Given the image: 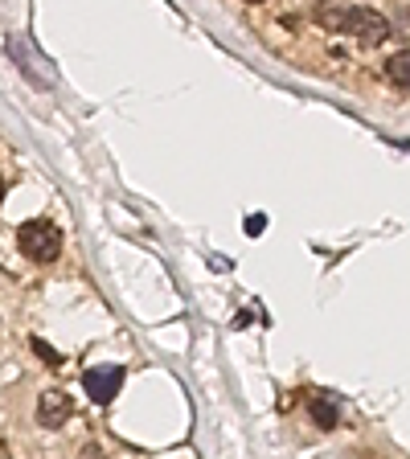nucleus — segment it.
Here are the masks:
<instances>
[{
  "mask_svg": "<svg viewBox=\"0 0 410 459\" xmlns=\"http://www.w3.org/2000/svg\"><path fill=\"white\" fill-rule=\"evenodd\" d=\"M17 247H21V255L33 258V263H54V258L62 255V230L46 218L25 221V226L17 230Z\"/></svg>",
  "mask_w": 410,
  "mask_h": 459,
  "instance_id": "f257e3e1",
  "label": "nucleus"
},
{
  "mask_svg": "<svg viewBox=\"0 0 410 459\" xmlns=\"http://www.w3.org/2000/svg\"><path fill=\"white\" fill-rule=\"evenodd\" d=\"M66 419H70V398H66V394H62V390H46V394H41V398H38V422H41V427L57 430Z\"/></svg>",
  "mask_w": 410,
  "mask_h": 459,
  "instance_id": "20e7f679",
  "label": "nucleus"
},
{
  "mask_svg": "<svg viewBox=\"0 0 410 459\" xmlns=\"http://www.w3.org/2000/svg\"><path fill=\"white\" fill-rule=\"evenodd\" d=\"M333 25L341 29V33H349V38H357L362 46H382L386 33H390V21L373 9H345Z\"/></svg>",
  "mask_w": 410,
  "mask_h": 459,
  "instance_id": "f03ea898",
  "label": "nucleus"
},
{
  "mask_svg": "<svg viewBox=\"0 0 410 459\" xmlns=\"http://www.w3.org/2000/svg\"><path fill=\"white\" fill-rule=\"evenodd\" d=\"M0 455H9V443H4V439H0Z\"/></svg>",
  "mask_w": 410,
  "mask_h": 459,
  "instance_id": "423d86ee",
  "label": "nucleus"
},
{
  "mask_svg": "<svg viewBox=\"0 0 410 459\" xmlns=\"http://www.w3.org/2000/svg\"><path fill=\"white\" fill-rule=\"evenodd\" d=\"M386 78H390V86H398V91H410V49H402V54H394L390 62H386Z\"/></svg>",
  "mask_w": 410,
  "mask_h": 459,
  "instance_id": "39448f33",
  "label": "nucleus"
},
{
  "mask_svg": "<svg viewBox=\"0 0 410 459\" xmlns=\"http://www.w3.org/2000/svg\"><path fill=\"white\" fill-rule=\"evenodd\" d=\"M119 385H124V369H119V365H99V369L83 373V390L91 394V402H99V406H107V402L119 394Z\"/></svg>",
  "mask_w": 410,
  "mask_h": 459,
  "instance_id": "7ed1b4c3",
  "label": "nucleus"
},
{
  "mask_svg": "<svg viewBox=\"0 0 410 459\" xmlns=\"http://www.w3.org/2000/svg\"><path fill=\"white\" fill-rule=\"evenodd\" d=\"M0 197H4V181H0Z\"/></svg>",
  "mask_w": 410,
  "mask_h": 459,
  "instance_id": "0eeeda50",
  "label": "nucleus"
}]
</instances>
